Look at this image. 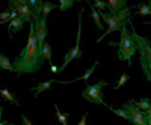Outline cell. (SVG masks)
<instances>
[{"instance_id": "6da1fadb", "label": "cell", "mask_w": 151, "mask_h": 125, "mask_svg": "<svg viewBox=\"0 0 151 125\" xmlns=\"http://www.w3.org/2000/svg\"><path fill=\"white\" fill-rule=\"evenodd\" d=\"M44 64V59L41 56V47L38 45V38L35 33V26L33 23H30V30H29V38L27 44L21 50V53L17 56L14 60V71L17 72V76L21 74H30L36 72Z\"/></svg>"}, {"instance_id": "7a4b0ae2", "label": "cell", "mask_w": 151, "mask_h": 125, "mask_svg": "<svg viewBox=\"0 0 151 125\" xmlns=\"http://www.w3.org/2000/svg\"><path fill=\"white\" fill-rule=\"evenodd\" d=\"M133 8H137V5L134 6H125L124 9H121L119 12H116V14H110V12L107 11H103V12H98L100 17L103 18V21L107 23V30L100 36V38L95 41V42H100V41H103L106 38V35L112 33V32H116V30H121L125 24L129 23V20H132L130 17V11Z\"/></svg>"}, {"instance_id": "3957f363", "label": "cell", "mask_w": 151, "mask_h": 125, "mask_svg": "<svg viewBox=\"0 0 151 125\" xmlns=\"http://www.w3.org/2000/svg\"><path fill=\"white\" fill-rule=\"evenodd\" d=\"M129 23L133 29L132 33L134 36V41H136V45H137V53H139V64H141L142 74L151 83V42L147 36H141V35L136 33L133 24H132V20H129Z\"/></svg>"}, {"instance_id": "277c9868", "label": "cell", "mask_w": 151, "mask_h": 125, "mask_svg": "<svg viewBox=\"0 0 151 125\" xmlns=\"http://www.w3.org/2000/svg\"><path fill=\"white\" fill-rule=\"evenodd\" d=\"M136 53H137V45L134 41V36L124 26L121 29V38H119V44H118V59L129 62L132 65V57Z\"/></svg>"}, {"instance_id": "5b68a950", "label": "cell", "mask_w": 151, "mask_h": 125, "mask_svg": "<svg viewBox=\"0 0 151 125\" xmlns=\"http://www.w3.org/2000/svg\"><path fill=\"white\" fill-rule=\"evenodd\" d=\"M107 84L106 80H100L95 84H86V87L82 91V96L89 103L94 104H100V106H106V101L103 99V87Z\"/></svg>"}, {"instance_id": "8992f818", "label": "cell", "mask_w": 151, "mask_h": 125, "mask_svg": "<svg viewBox=\"0 0 151 125\" xmlns=\"http://www.w3.org/2000/svg\"><path fill=\"white\" fill-rule=\"evenodd\" d=\"M82 15H83V9L79 12V29H77V38H76V44H74V47L70 50V51L65 54V57H64V64H62V66L59 68V72L60 71H64L67 66H68V64L71 60H74V59H80L82 57V50H80V36H82Z\"/></svg>"}, {"instance_id": "52a82bcc", "label": "cell", "mask_w": 151, "mask_h": 125, "mask_svg": "<svg viewBox=\"0 0 151 125\" xmlns=\"http://www.w3.org/2000/svg\"><path fill=\"white\" fill-rule=\"evenodd\" d=\"M122 109L130 115L133 125H147V119H145L144 111H142L141 109H137V107L132 103V99H130V101H127V103H124V104H122Z\"/></svg>"}, {"instance_id": "ba28073f", "label": "cell", "mask_w": 151, "mask_h": 125, "mask_svg": "<svg viewBox=\"0 0 151 125\" xmlns=\"http://www.w3.org/2000/svg\"><path fill=\"white\" fill-rule=\"evenodd\" d=\"M35 26V33H36V38H38V45L42 48L44 42H45V36L48 35V30H47V18L41 17L38 21L33 23Z\"/></svg>"}, {"instance_id": "9c48e42d", "label": "cell", "mask_w": 151, "mask_h": 125, "mask_svg": "<svg viewBox=\"0 0 151 125\" xmlns=\"http://www.w3.org/2000/svg\"><path fill=\"white\" fill-rule=\"evenodd\" d=\"M17 14H18V17H21L23 20H24V23H35V18H33V14H32V11L29 9V6L26 5V3H18V6H17Z\"/></svg>"}, {"instance_id": "30bf717a", "label": "cell", "mask_w": 151, "mask_h": 125, "mask_svg": "<svg viewBox=\"0 0 151 125\" xmlns=\"http://www.w3.org/2000/svg\"><path fill=\"white\" fill-rule=\"evenodd\" d=\"M24 3L29 6V9L32 11L35 21H38L41 18V11H42V0H24Z\"/></svg>"}, {"instance_id": "8fae6325", "label": "cell", "mask_w": 151, "mask_h": 125, "mask_svg": "<svg viewBox=\"0 0 151 125\" xmlns=\"http://www.w3.org/2000/svg\"><path fill=\"white\" fill-rule=\"evenodd\" d=\"M106 6H107V12L116 14V12H119L121 9L127 6V0H107Z\"/></svg>"}, {"instance_id": "7c38bea8", "label": "cell", "mask_w": 151, "mask_h": 125, "mask_svg": "<svg viewBox=\"0 0 151 125\" xmlns=\"http://www.w3.org/2000/svg\"><path fill=\"white\" fill-rule=\"evenodd\" d=\"M23 24H24V20L21 17H17L14 20H11L9 26H8V33H9V38H12V32H20L23 29Z\"/></svg>"}, {"instance_id": "4fadbf2b", "label": "cell", "mask_w": 151, "mask_h": 125, "mask_svg": "<svg viewBox=\"0 0 151 125\" xmlns=\"http://www.w3.org/2000/svg\"><path fill=\"white\" fill-rule=\"evenodd\" d=\"M41 56L44 60H47L50 65H53V62H52V47H50L48 42H44L42 48H41Z\"/></svg>"}, {"instance_id": "5bb4252c", "label": "cell", "mask_w": 151, "mask_h": 125, "mask_svg": "<svg viewBox=\"0 0 151 125\" xmlns=\"http://www.w3.org/2000/svg\"><path fill=\"white\" fill-rule=\"evenodd\" d=\"M137 109H141L142 111H147V110H150L151 109V99H148V98H141L139 101H132Z\"/></svg>"}, {"instance_id": "9a60e30c", "label": "cell", "mask_w": 151, "mask_h": 125, "mask_svg": "<svg viewBox=\"0 0 151 125\" xmlns=\"http://www.w3.org/2000/svg\"><path fill=\"white\" fill-rule=\"evenodd\" d=\"M56 81H58V80H47V81H44V83H41V84H38L36 87H32V89H35V95H40L41 92L50 89V86H52L53 83H56Z\"/></svg>"}, {"instance_id": "2e32d148", "label": "cell", "mask_w": 151, "mask_h": 125, "mask_svg": "<svg viewBox=\"0 0 151 125\" xmlns=\"http://www.w3.org/2000/svg\"><path fill=\"white\" fill-rule=\"evenodd\" d=\"M56 8H58V5H55V3H52V2H45V3H42V11H41V17L47 18V17L50 15V12H52L53 9H56Z\"/></svg>"}, {"instance_id": "e0dca14e", "label": "cell", "mask_w": 151, "mask_h": 125, "mask_svg": "<svg viewBox=\"0 0 151 125\" xmlns=\"http://www.w3.org/2000/svg\"><path fill=\"white\" fill-rule=\"evenodd\" d=\"M0 94H2V96H3V98H6L11 104H14V106H20V103L17 101V98H15L14 95H12L8 89H0Z\"/></svg>"}, {"instance_id": "ac0fdd59", "label": "cell", "mask_w": 151, "mask_h": 125, "mask_svg": "<svg viewBox=\"0 0 151 125\" xmlns=\"http://www.w3.org/2000/svg\"><path fill=\"white\" fill-rule=\"evenodd\" d=\"M0 68L6 69V71H14V66H12V64L9 62V59L6 56H3L2 53H0Z\"/></svg>"}, {"instance_id": "d6986e66", "label": "cell", "mask_w": 151, "mask_h": 125, "mask_svg": "<svg viewBox=\"0 0 151 125\" xmlns=\"http://www.w3.org/2000/svg\"><path fill=\"white\" fill-rule=\"evenodd\" d=\"M107 107H109V109H110V110H112V111H113V113H115L116 116H121L122 119H125V121H130V122H132L130 115H129V113H127V111H125L122 107H121V109H113V107H110V106H107Z\"/></svg>"}, {"instance_id": "ffe728a7", "label": "cell", "mask_w": 151, "mask_h": 125, "mask_svg": "<svg viewBox=\"0 0 151 125\" xmlns=\"http://www.w3.org/2000/svg\"><path fill=\"white\" fill-rule=\"evenodd\" d=\"M74 0H59V5H58V9L59 11H67V9H70V8H73L74 6Z\"/></svg>"}, {"instance_id": "44dd1931", "label": "cell", "mask_w": 151, "mask_h": 125, "mask_svg": "<svg viewBox=\"0 0 151 125\" xmlns=\"http://www.w3.org/2000/svg\"><path fill=\"white\" fill-rule=\"evenodd\" d=\"M55 110H56V118H58V121H59L62 125H68V115L62 113V111L59 110V107H58V104H55Z\"/></svg>"}, {"instance_id": "7402d4cb", "label": "cell", "mask_w": 151, "mask_h": 125, "mask_svg": "<svg viewBox=\"0 0 151 125\" xmlns=\"http://www.w3.org/2000/svg\"><path fill=\"white\" fill-rule=\"evenodd\" d=\"M97 65H98V60H95V62H94V65H92V66H91L89 69H88V71H86V72L83 74V76H82V77H77V79H76L74 81H77V80H85V81H88V79H89V77H91V74H92V72L95 71V68H97Z\"/></svg>"}, {"instance_id": "603a6c76", "label": "cell", "mask_w": 151, "mask_h": 125, "mask_svg": "<svg viewBox=\"0 0 151 125\" xmlns=\"http://www.w3.org/2000/svg\"><path fill=\"white\" fill-rule=\"evenodd\" d=\"M137 8H139V11H137L139 15H151V9H150V6L147 3H139Z\"/></svg>"}, {"instance_id": "cb8c5ba5", "label": "cell", "mask_w": 151, "mask_h": 125, "mask_svg": "<svg viewBox=\"0 0 151 125\" xmlns=\"http://www.w3.org/2000/svg\"><path fill=\"white\" fill-rule=\"evenodd\" d=\"M92 6L98 11V12H103V11H107V6H106V2L104 0H94Z\"/></svg>"}, {"instance_id": "d4e9b609", "label": "cell", "mask_w": 151, "mask_h": 125, "mask_svg": "<svg viewBox=\"0 0 151 125\" xmlns=\"http://www.w3.org/2000/svg\"><path fill=\"white\" fill-rule=\"evenodd\" d=\"M127 80H129V76H127V74H125V72H124V74H121V77H119L118 83L115 84V87H113V89H119V87H121L125 81H127Z\"/></svg>"}, {"instance_id": "484cf974", "label": "cell", "mask_w": 151, "mask_h": 125, "mask_svg": "<svg viewBox=\"0 0 151 125\" xmlns=\"http://www.w3.org/2000/svg\"><path fill=\"white\" fill-rule=\"evenodd\" d=\"M8 6H9V11H17L18 2L17 0H8Z\"/></svg>"}, {"instance_id": "4316f807", "label": "cell", "mask_w": 151, "mask_h": 125, "mask_svg": "<svg viewBox=\"0 0 151 125\" xmlns=\"http://www.w3.org/2000/svg\"><path fill=\"white\" fill-rule=\"evenodd\" d=\"M144 115H145V119H147V125H151V109L144 111Z\"/></svg>"}, {"instance_id": "83f0119b", "label": "cell", "mask_w": 151, "mask_h": 125, "mask_svg": "<svg viewBox=\"0 0 151 125\" xmlns=\"http://www.w3.org/2000/svg\"><path fill=\"white\" fill-rule=\"evenodd\" d=\"M21 122H23V125H33V124L27 119V116H24V115H21Z\"/></svg>"}, {"instance_id": "f1b7e54d", "label": "cell", "mask_w": 151, "mask_h": 125, "mask_svg": "<svg viewBox=\"0 0 151 125\" xmlns=\"http://www.w3.org/2000/svg\"><path fill=\"white\" fill-rule=\"evenodd\" d=\"M86 119H88V115H83V118H82V121L79 122V125H86Z\"/></svg>"}, {"instance_id": "f546056e", "label": "cell", "mask_w": 151, "mask_h": 125, "mask_svg": "<svg viewBox=\"0 0 151 125\" xmlns=\"http://www.w3.org/2000/svg\"><path fill=\"white\" fill-rule=\"evenodd\" d=\"M50 69H52V72H59V68L56 65H50Z\"/></svg>"}, {"instance_id": "4dcf8cb0", "label": "cell", "mask_w": 151, "mask_h": 125, "mask_svg": "<svg viewBox=\"0 0 151 125\" xmlns=\"http://www.w3.org/2000/svg\"><path fill=\"white\" fill-rule=\"evenodd\" d=\"M2 115H3V107L0 106V121H2Z\"/></svg>"}, {"instance_id": "1f68e13d", "label": "cell", "mask_w": 151, "mask_h": 125, "mask_svg": "<svg viewBox=\"0 0 151 125\" xmlns=\"http://www.w3.org/2000/svg\"><path fill=\"white\" fill-rule=\"evenodd\" d=\"M0 125H8V122L6 121H0Z\"/></svg>"}, {"instance_id": "d6a6232c", "label": "cell", "mask_w": 151, "mask_h": 125, "mask_svg": "<svg viewBox=\"0 0 151 125\" xmlns=\"http://www.w3.org/2000/svg\"><path fill=\"white\" fill-rule=\"evenodd\" d=\"M148 6H150V9H151V0H148V3H147Z\"/></svg>"}, {"instance_id": "836d02e7", "label": "cell", "mask_w": 151, "mask_h": 125, "mask_svg": "<svg viewBox=\"0 0 151 125\" xmlns=\"http://www.w3.org/2000/svg\"><path fill=\"white\" fill-rule=\"evenodd\" d=\"M17 2H18V3H23V2H24V0H17Z\"/></svg>"}, {"instance_id": "e575fe53", "label": "cell", "mask_w": 151, "mask_h": 125, "mask_svg": "<svg viewBox=\"0 0 151 125\" xmlns=\"http://www.w3.org/2000/svg\"><path fill=\"white\" fill-rule=\"evenodd\" d=\"M145 24H150V26H151V23H150V21H145Z\"/></svg>"}, {"instance_id": "d590c367", "label": "cell", "mask_w": 151, "mask_h": 125, "mask_svg": "<svg viewBox=\"0 0 151 125\" xmlns=\"http://www.w3.org/2000/svg\"><path fill=\"white\" fill-rule=\"evenodd\" d=\"M8 125H14V124H9V122H8Z\"/></svg>"}, {"instance_id": "8d00e7d4", "label": "cell", "mask_w": 151, "mask_h": 125, "mask_svg": "<svg viewBox=\"0 0 151 125\" xmlns=\"http://www.w3.org/2000/svg\"><path fill=\"white\" fill-rule=\"evenodd\" d=\"M74 2H79V0H74Z\"/></svg>"}]
</instances>
